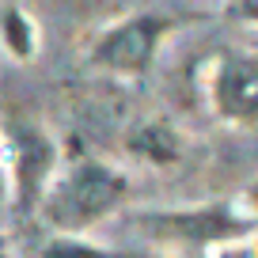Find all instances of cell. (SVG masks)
<instances>
[{
    "mask_svg": "<svg viewBox=\"0 0 258 258\" xmlns=\"http://www.w3.org/2000/svg\"><path fill=\"white\" fill-rule=\"evenodd\" d=\"M213 110L235 125H258V53L232 49L217 61Z\"/></svg>",
    "mask_w": 258,
    "mask_h": 258,
    "instance_id": "5b68a950",
    "label": "cell"
},
{
    "mask_svg": "<svg viewBox=\"0 0 258 258\" xmlns=\"http://www.w3.org/2000/svg\"><path fill=\"white\" fill-rule=\"evenodd\" d=\"M133 224L145 235L163 243H224V239H243L258 228L254 217L235 213L228 202H209L194 209H163V213H141Z\"/></svg>",
    "mask_w": 258,
    "mask_h": 258,
    "instance_id": "7a4b0ae2",
    "label": "cell"
},
{
    "mask_svg": "<svg viewBox=\"0 0 258 258\" xmlns=\"http://www.w3.org/2000/svg\"><path fill=\"white\" fill-rule=\"evenodd\" d=\"M129 152L163 167V163L178 160V137H175V129L160 125V121H148V125H141V129L129 133Z\"/></svg>",
    "mask_w": 258,
    "mask_h": 258,
    "instance_id": "8992f818",
    "label": "cell"
},
{
    "mask_svg": "<svg viewBox=\"0 0 258 258\" xmlns=\"http://www.w3.org/2000/svg\"><path fill=\"white\" fill-rule=\"evenodd\" d=\"M228 16L232 19H247V23H258V0H228Z\"/></svg>",
    "mask_w": 258,
    "mask_h": 258,
    "instance_id": "9c48e42d",
    "label": "cell"
},
{
    "mask_svg": "<svg viewBox=\"0 0 258 258\" xmlns=\"http://www.w3.org/2000/svg\"><path fill=\"white\" fill-rule=\"evenodd\" d=\"M12 202V186H8V171H4V163H0V205Z\"/></svg>",
    "mask_w": 258,
    "mask_h": 258,
    "instance_id": "30bf717a",
    "label": "cell"
},
{
    "mask_svg": "<svg viewBox=\"0 0 258 258\" xmlns=\"http://www.w3.org/2000/svg\"><path fill=\"white\" fill-rule=\"evenodd\" d=\"M0 34H4V46L12 49L16 57H31L34 53V23L27 19V12L19 8H8L0 16Z\"/></svg>",
    "mask_w": 258,
    "mask_h": 258,
    "instance_id": "52a82bcc",
    "label": "cell"
},
{
    "mask_svg": "<svg viewBox=\"0 0 258 258\" xmlns=\"http://www.w3.org/2000/svg\"><path fill=\"white\" fill-rule=\"evenodd\" d=\"M220 258H258V254H254V250H247V247H228Z\"/></svg>",
    "mask_w": 258,
    "mask_h": 258,
    "instance_id": "8fae6325",
    "label": "cell"
},
{
    "mask_svg": "<svg viewBox=\"0 0 258 258\" xmlns=\"http://www.w3.org/2000/svg\"><path fill=\"white\" fill-rule=\"evenodd\" d=\"M4 137H8V156H12V175H8L12 202H16L19 217H31L38 209L57 163L53 137L34 121H8Z\"/></svg>",
    "mask_w": 258,
    "mask_h": 258,
    "instance_id": "3957f363",
    "label": "cell"
},
{
    "mask_svg": "<svg viewBox=\"0 0 258 258\" xmlns=\"http://www.w3.org/2000/svg\"><path fill=\"white\" fill-rule=\"evenodd\" d=\"M175 27V19L167 16H133L125 23L110 27L103 38L91 46V61L106 73H121V76H141L152 69L156 61V46L160 38Z\"/></svg>",
    "mask_w": 258,
    "mask_h": 258,
    "instance_id": "277c9868",
    "label": "cell"
},
{
    "mask_svg": "<svg viewBox=\"0 0 258 258\" xmlns=\"http://www.w3.org/2000/svg\"><path fill=\"white\" fill-rule=\"evenodd\" d=\"M0 258H8V247H4V235H0Z\"/></svg>",
    "mask_w": 258,
    "mask_h": 258,
    "instance_id": "7c38bea8",
    "label": "cell"
},
{
    "mask_svg": "<svg viewBox=\"0 0 258 258\" xmlns=\"http://www.w3.org/2000/svg\"><path fill=\"white\" fill-rule=\"evenodd\" d=\"M125 194H129V178L121 171L106 167L99 160H80L69 175L53 178L46 186L38 209L57 235H76L99 224L110 209H118L125 202Z\"/></svg>",
    "mask_w": 258,
    "mask_h": 258,
    "instance_id": "6da1fadb",
    "label": "cell"
},
{
    "mask_svg": "<svg viewBox=\"0 0 258 258\" xmlns=\"http://www.w3.org/2000/svg\"><path fill=\"white\" fill-rule=\"evenodd\" d=\"M42 258H129V254L95 247V243L76 239V235H57V239H49L46 247H42Z\"/></svg>",
    "mask_w": 258,
    "mask_h": 258,
    "instance_id": "ba28073f",
    "label": "cell"
}]
</instances>
